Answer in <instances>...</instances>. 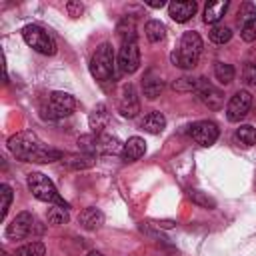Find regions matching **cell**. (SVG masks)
Returning <instances> with one entry per match:
<instances>
[{
	"label": "cell",
	"mask_w": 256,
	"mask_h": 256,
	"mask_svg": "<svg viewBox=\"0 0 256 256\" xmlns=\"http://www.w3.org/2000/svg\"><path fill=\"white\" fill-rule=\"evenodd\" d=\"M8 150L22 162H38L48 164L54 160H62L64 154L56 148L46 146L42 140H38L32 132H18L8 138Z\"/></svg>",
	"instance_id": "1"
},
{
	"label": "cell",
	"mask_w": 256,
	"mask_h": 256,
	"mask_svg": "<svg viewBox=\"0 0 256 256\" xmlns=\"http://www.w3.org/2000/svg\"><path fill=\"white\" fill-rule=\"evenodd\" d=\"M200 52H202V38H200V34L194 32V30H188V32L182 34L180 46H178V50H174L170 54V60H172L174 66L188 70V68H194L198 64Z\"/></svg>",
	"instance_id": "2"
},
{
	"label": "cell",
	"mask_w": 256,
	"mask_h": 256,
	"mask_svg": "<svg viewBox=\"0 0 256 256\" xmlns=\"http://www.w3.org/2000/svg\"><path fill=\"white\" fill-rule=\"evenodd\" d=\"M28 190L32 192V196L40 202H48V204H60V206H68L64 202V198L58 194L56 186L52 184V180L48 176H44L42 172H30L28 174Z\"/></svg>",
	"instance_id": "3"
},
{
	"label": "cell",
	"mask_w": 256,
	"mask_h": 256,
	"mask_svg": "<svg viewBox=\"0 0 256 256\" xmlns=\"http://www.w3.org/2000/svg\"><path fill=\"white\" fill-rule=\"evenodd\" d=\"M112 72H114V50L110 42H102L90 58V74L96 80L104 82L112 78Z\"/></svg>",
	"instance_id": "4"
},
{
	"label": "cell",
	"mask_w": 256,
	"mask_h": 256,
	"mask_svg": "<svg viewBox=\"0 0 256 256\" xmlns=\"http://www.w3.org/2000/svg\"><path fill=\"white\" fill-rule=\"evenodd\" d=\"M22 38H24V42H26L32 50H36L38 54H44V56L56 54V42H54V38H52L42 26H38V24H28V26H24Z\"/></svg>",
	"instance_id": "5"
},
{
	"label": "cell",
	"mask_w": 256,
	"mask_h": 256,
	"mask_svg": "<svg viewBox=\"0 0 256 256\" xmlns=\"http://www.w3.org/2000/svg\"><path fill=\"white\" fill-rule=\"evenodd\" d=\"M74 108H76L74 96L68 94V92L56 90V92H50L48 102H46V106L42 108V116L48 118V120H60V118H64V116H70V114L74 112Z\"/></svg>",
	"instance_id": "6"
},
{
	"label": "cell",
	"mask_w": 256,
	"mask_h": 256,
	"mask_svg": "<svg viewBox=\"0 0 256 256\" xmlns=\"http://www.w3.org/2000/svg\"><path fill=\"white\" fill-rule=\"evenodd\" d=\"M140 66V50L136 40H126L122 42V48L118 52V68L124 74H134Z\"/></svg>",
	"instance_id": "7"
},
{
	"label": "cell",
	"mask_w": 256,
	"mask_h": 256,
	"mask_svg": "<svg viewBox=\"0 0 256 256\" xmlns=\"http://www.w3.org/2000/svg\"><path fill=\"white\" fill-rule=\"evenodd\" d=\"M250 106H252V94L248 90H238L226 106V118L230 122H240L250 112Z\"/></svg>",
	"instance_id": "8"
},
{
	"label": "cell",
	"mask_w": 256,
	"mask_h": 256,
	"mask_svg": "<svg viewBox=\"0 0 256 256\" xmlns=\"http://www.w3.org/2000/svg\"><path fill=\"white\" fill-rule=\"evenodd\" d=\"M218 126L212 122V120H200V122H194L190 126V136L196 144L208 148L212 146L216 140H218Z\"/></svg>",
	"instance_id": "9"
},
{
	"label": "cell",
	"mask_w": 256,
	"mask_h": 256,
	"mask_svg": "<svg viewBox=\"0 0 256 256\" xmlns=\"http://www.w3.org/2000/svg\"><path fill=\"white\" fill-rule=\"evenodd\" d=\"M118 112L124 118H134L140 112V100H138V92L134 88V84H124L120 90V98H118Z\"/></svg>",
	"instance_id": "10"
},
{
	"label": "cell",
	"mask_w": 256,
	"mask_h": 256,
	"mask_svg": "<svg viewBox=\"0 0 256 256\" xmlns=\"http://www.w3.org/2000/svg\"><path fill=\"white\" fill-rule=\"evenodd\" d=\"M32 226H34V216L30 212H20L6 226V238L8 240H22L30 234Z\"/></svg>",
	"instance_id": "11"
},
{
	"label": "cell",
	"mask_w": 256,
	"mask_h": 256,
	"mask_svg": "<svg viewBox=\"0 0 256 256\" xmlns=\"http://www.w3.org/2000/svg\"><path fill=\"white\" fill-rule=\"evenodd\" d=\"M196 94L198 98L212 110H218L222 108V102H224V96L218 88H214L206 78H198V86H196Z\"/></svg>",
	"instance_id": "12"
},
{
	"label": "cell",
	"mask_w": 256,
	"mask_h": 256,
	"mask_svg": "<svg viewBox=\"0 0 256 256\" xmlns=\"http://www.w3.org/2000/svg\"><path fill=\"white\" fill-rule=\"evenodd\" d=\"M198 10V4L196 2H190V0H178V2H170L168 4V16L174 20V22H188Z\"/></svg>",
	"instance_id": "13"
},
{
	"label": "cell",
	"mask_w": 256,
	"mask_h": 256,
	"mask_svg": "<svg viewBox=\"0 0 256 256\" xmlns=\"http://www.w3.org/2000/svg\"><path fill=\"white\" fill-rule=\"evenodd\" d=\"M144 152H146V142H144V138H140V136H132V138H128L126 142H124V148H122V160L124 162H136V160H140L142 156H144Z\"/></svg>",
	"instance_id": "14"
},
{
	"label": "cell",
	"mask_w": 256,
	"mask_h": 256,
	"mask_svg": "<svg viewBox=\"0 0 256 256\" xmlns=\"http://www.w3.org/2000/svg\"><path fill=\"white\" fill-rule=\"evenodd\" d=\"M78 224L84 228V230H98L102 224H104V214L94 208V206H88L84 208L80 214H78Z\"/></svg>",
	"instance_id": "15"
},
{
	"label": "cell",
	"mask_w": 256,
	"mask_h": 256,
	"mask_svg": "<svg viewBox=\"0 0 256 256\" xmlns=\"http://www.w3.org/2000/svg\"><path fill=\"white\" fill-rule=\"evenodd\" d=\"M108 118H110V114H108L106 104H96L88 116V126L92 130V134H102V130L108 124Z\"/></svg>",
	"instance_id": "16"
},
{
	"label": "cell",
	"mask_w": 256,
	"mask_h": 256,
	"mask_svg": "<svg viewBox=\"0 0 256 256\" xmlns=\"http://www.w3.org/2000/svg\"><path fill=\"white\" fill-rule=\"evenodd\" d=\"M94 136H96V154H122L124 144H120L116 136H110L104 132Z\"/></svg>",
	"instance_id": "17"
},
{
	"label": "cell",
	"mask_w": 256,
	"mask_h": 256,
	"mask_svg": "<svg viewBox=\"0 0 256 256\" xmlns=\"http://www.w3.org/2000/svg\"><path fill=\"white\" fill-rule=\"evenodd\" d=\"M164 126H166V118H164V114L158 112V110L148 112V114L140 120V128L146 130V132H150V134H160V132L164 130Z\"/></svg>",
	"instance_id": "18"
},
{
	"label": "cell",
	"mask_w": 256,
	"mask_h": 256,
	"mask_svg": "<svg viewBox=\"0 0 256 256\" xmlns=\"http://www.w3.org/2000/svg\"><path fill=\"white\" fill-rule=\"evenodd\" d=\"M228 6H230L228 0H220V2H210V4H206V8H204V22L216 26V22L222 20V16L226 14Z\"/></svg>",
	"instance_id": "19"
},
{
	"label": "cell",
	"mask_w": 256,
	"mask_h": 256,
	"mask_svg": "<svg viewBox=\"0 0 256 256\" xmlns=\"http://www.w3.org/2000/svg\"><path fill=\"white\" fill-rule=\"evenodd\" d=\"M62 164L70 170H84L94 164V156L90 154H68L62 158Z\"/></svg>",
	"instance_id": "20"
},
{
	"label": "cell",
	"mask_w": 256,
	"mask_h": 256,
	"mask_svg": "<svg viewBox=\"0 0 256 256\" xmlns=\"http://www.w3.org/2000/svg\"><path fill=\"white\" fill-rule=\"evenodd\" d=\"M142 90H144V96H146V98L154 100V98H158L160 92L164 90V82H162V78L148 74V76L142 80Z\"/></svg>",
	"instance_id": "21"
},
{
	"label": "cell",
	"mask_w": 256,
	"mask_h": 256,
	"mask_svg": "<svg viewBox=\"0 0 256 256\" xmlns=\"http://www.w3.org/2000/svg\"><path fill=\"white\" fill-rule=\"evenodd\" d=\"M46 220L54 226H60V224H66L70 220V214H68V206H60V204H52L48 210H46Z\"/></svg>",
	"instance_id": "22"
},
{
	"label": "cell",
	"mask_w": 256,
	"mask_h": 256,
	"mask_svg": "<svg viewBox=\"0 0 256 256\" xmlns=\"http://www.w3.org/2000/svg\"><path fill=\"white\" fill-rule=\"evenodd\" d=\"M144 32H146V38L150 42H162L166 36V28L160 20H148L144 26Z\"/></svg>",
	"instance_id": "23"
},
{
	"label": "cell",
	"mask_w": 256,
	"mask_h": 256,
	"mask_svg": "<svg viewBox=\"0 0 256 256\" xmlns=\"http://www.w3.org/2000/svg\"><path fill=\"white\" fill-rule=\"evenodd\" d=\"M214 76L220 84H230L234 80V66L232 64H226V62H216L214 64Z\"/></svg>",
	"instance_id": "24"
},
{
	"label": "cell",
	"mask_w": 256,
	"mask_h": 256,
	"mask_svg": "<svg viewBox=\"0 0 256 256\" xmlns=\"http://www.w3.org/2000/svg\"><path fill=\"white\" fill-rule=\"evenodd\" d=\"M116 32H118V36L122 38V42H126V40H136V26H134V20L132 18H122L120 22H118V26H116Z\"/></svg>",
	"instance_id": "25"
},
{
	"label": "cell",
	"mask_w": 256,
	"mask_h": 256,
	"mask_svg": "<svg viewBox=\"0 0 256 256\" xmlns=\"http://www.w3.org/2000/svg\"><path fill=\"white\" fill-rule=\"evenodd\" d=\"M44 252H46V246L42 242H28L20 246L14 252V256H44Z\"/></svg>",
	"instance_id": "26"
},
{
	"label": "cell",
	"mask_w": 256,
	"mask_h": 256,
	"mask_svg": "<svg viewBox=\"0 0 256 256\" xmlns=\"http://www.w3.org/2000/svg\"><path fill=\"white\" fill-rule=\"evenodd\" d=\"M208 38L214 44H226L232 38V30L228 26H212V30L208 32Z\"/></svg>",
	"instance_id": "27"
},
{
	"label": "cell",
	"mask_w": 256,
	"mask_h": 256,
	"mask_svg": "<svg viewBox=\"0 0 256 256\" xmlns=\"http://www.w3.org/2000/svg\"><path fill=\"white\" fill-rule=\"evenodd\" d=\"M236 138L244 144V146H254L256 144V128L250 124H244L236 130Z\"/></svg>",
	"instance_id": "28"
},
{
	"label": "cell",
	"mask_w": 256,
	"mask_h": 256,
	"mask_svg": "<svg viewBox=\"0 0 256 256\" xmlns=\"http://www.w3.org/2000/svg\"><path fill=\"white\" fill-rule=\"evenodd\" d=\"M196 86H198V78H190V76H182L172 82V88L176 92H196Z\"/></svg>",
	"instance_id": "29"
},
{
	"label": "cell",
	"mask_w": 256,
	"mask_h": 256,
	"mask_svg": "<svg viewBox=\"0 0 256 256\" xmlns=\"http://www.w3.org/2000/svg\"><path fill=\"white\" fill-rule=\"evenodd\" d=\"M188 196H190V200L194 204H198L202 208H216V202L210 196H206L204 192H200V190H188Z\"/></svg>",
	"instance_id": "30"
},
{
	"label": "cell",
	"mask_w": 256,
	"mask_h": 256,
	"mask_svg": "<svg viewBox=\"0 0 256 256\" xmlns=\"http://www.w3.org/2000/svg\"><path fill=\"white\" fill-rule=\"evenodd\" d=\"M0 196H2V210H0V218H6V214H8V208H10V204H12V188L8 186V184H2L0 186Z\"/></svg>",
	"instance_id": "31"
},
{
	"label": "cell",
	"mask_w": 256,
	"mask_h": 256,
	"mask_svg": "<svg viewBox=\"0 0 256 256\" xmlns=\"http://www.w3.org/2000/svg\"><path fill=\"white\" fill-rule=\"evenodd\" d=\"M240 36H242L244 42H254V40H256V16H254V18H248V20L244 22Z\"/></svg>",
	"instance_id": "32"
},
{
	"label": "cell",
	"mask_w": 256,
	"mask_h": 256,
	"mask_svg": "<svg viewBox=\"0 0 256 256\" xmlns=\"http://www.w3.org/2000/svg\"><path fill=\"white\" fill-rule=\"evenodd\" d=\"M242 80H244V84H248V86H256V64H254V62H248V64L244 66V70H242Z\"/></svg>",
	"instance_id": "33"
},
{
	"label": "cell",
	"mask_w": 256,
	"mask_h": 256,
	"mask_svg": "<svg viewBox=\"0 0 256 256\" xmlns=\"http://www.w3.org/2000/svg\"><path fill=\"white\" fill-rule=\"evenodd\" d=\"M66 8H68V14H70L72 18L80 16V14H82V10H84L80 2H68V4H66Z\"/></svg>",
	"instance_id": "34"
},
{
	"label": "cell",
	"mask_w": 256,
	"mask_h": 256,
	"mask_svg": "<svg viewBox=\"0 0 256 256\" xmlns=\"http://www.w3.org/2000/svg\"><path fill=\"white\" fill-rule=\"evenodd\" d=\"M146 4H148L150 8H162L166 2H164V0H160V2H146Z\"/></svg>",
	"instance_id": "35"
},
{
	"label": "cell",
	"mask_w": 256,
	"mask_h": 256,
	"mask_svg": "<svg viewBox=\"0 0 256 256\" xmlns=\"http://www.w3.org/2000/svg\"><path fill=\"white\" fill-rule=\"evenodd\" d=\"M86 256H104V254H102V252H88Z\"/></svg>",
	"instance_id": "36"
},
{
	"label": "cell",
	"mask_w": 256,
	"mask_h": 256,
	"mask_svg": "<svg viewBox=\"0 0 256 256\" xmlns=\"http://www.w3.org/2000/svg\"><path fill=\"white\" fill-rule=\"evenodd\" d=\"M0 256H8V252L6 250H0Z\"/></svg>",
	"instance_id": "37"
}]
</instances>
